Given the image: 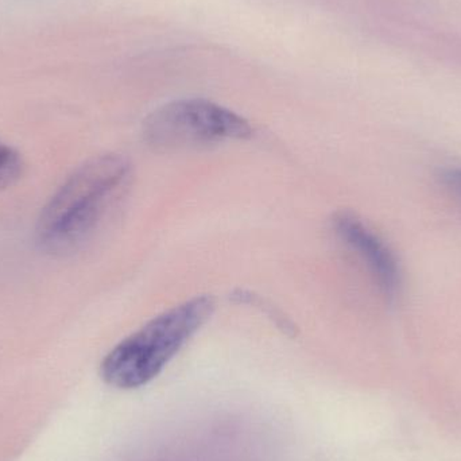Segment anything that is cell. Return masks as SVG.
<instances>
[{"label":"cell","mask_w":461,"mask_h":461,"mask_svg":"<svg viewBox=\"0 0 461 461\" xmlns=\"http://www.w3.org/2000/svg\"><path fill=\"white\" fill-rule=\"evenodd\" d=\"M131 177V162L122 154H103L81 165L43 207L40 246L61 257L88 246L118 210Z\"/></svg>","instance_id":"cell-1"},{"label":"cell","mask_w":461,"mask_h":461,"mask_svg":"<svg viewBox=\"0 0 461 461\" xmlns=\"http://www.w3.org/2000/svg\"><path fill=\"white\" fill-rule=\"evenodd\" d=\"M443 185L461 202V167H448L440 173Z\"/></svg>","instance_id":"cell-7"},{"label":"cell","mask_w":461,"mask_h":461,"mask_svg":"<svg viewBox=\"0 0 461 461\" xmlns=\"http://www.w3.org/2000/svg\"><path fill=\"white\" fill-rule=\"evenodd\" d=\"M338 238L362 259L378 289L387 301L397 300L402 287V273L394 251L359 216L338 212L332 219Z\"/></svg>","instance_id":"cell-4"},{"label":"cell","mask_w":461,"mask_h":461,"mask_svg":"<svg viewBox=\"0 0 461 461\" xmlns=\"http://www.w3.org/2000/svg\"><path fill=\"white\" fill-rule=\"evenodd\" d=\"M215 298L197 295L151 319L116 344L103 359V381L119 390L146 386L165 370L212 317Z\"/></svg>","instance_id":"cell-2"},{"label":"cell","mask_w":461,"mask_h":461,"mask_svg":"<svg viewBox=\"0 0 461 461\" xmlns=\"http://www.w3.org/2000/svg\"><path fill=\"white\" fill-rule=\"evenodd\" d=\"M24 162L21 154L0 140V191L18 183L23 175Z\"/></svg>","instance_id":"cell-6"},{"label":"cell","mask_w":461,"mask_h":461,"mask_svg":"<svg viewBox=\"0 0 461 461\" xmlns=\"http://www.w3.org/2000/svg\"><path fill=\"white\" fill-rule=\"evenodd\" d=\"M233 303H240V305L254 306V308L259 309L262 313L266 316L270 317L273 320L274 324L276 327L281 328L287 335H294V325L292 324L289 319L282 313L279 309H276L273 303H268L266 298L260 297V295L255 294V293L249 292V290H236L230 295Z\"/></svg>","instance_id":"cell-5"},{"label":"cell","mask_w":461,"mask_h":461,"mask_svg":"<svg viewBox=\"0 0 461 461\" xmlns=\"http://www.w3.org/2000/svg\"><path fill=\"white\" fill-rule=\"evenodd\" d=\"M251 124L223 105L205 99H181L157 108L143 123V140L157 151H176L227 140H247Z\"/></svg>","instance_id":"cell-3"}]
</instances>
